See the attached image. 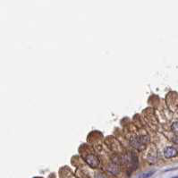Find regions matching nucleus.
<instances>
[{
    "instance_id": "nucleus-1",
    "label": "nucleus",
    "mask_w": 178,
    "mask_h": 178,
    "mask_svg": "<svg viewBox=\"0 0 178 178\" xmlns=\"http://www.w3.org/2000/svg\"><path fill=\"white\" fill-rule=\"evenodd\" d=\"M85 161L86 163L92 168H96L99 165V159L97 158V156L93 154H89L85 157Z\"/></svg>"
},
{
    "instance_id": "nucleus-2",
    "label": "nucleus",
    "mask_w": 178,
    "mask_h": 178,
    "mask_svg": "<svg viewBox=\"0 0 178 178\" xmlns=\"http://www.w3.org/2000/svg\"><path fill=\"white\" fill-rule=\"evenodd\" d=\"M132 140H134V142L131 141V145L133 147H135L136 148H140V146L145 145L148 141V139L147 136H143V137H140V138H134V139H132Z\"/></svg>"
},
{
    "instance_id": "nucleus-3",
    "label": "nucleus",
    "mask_w": 178,
    "mask_h": 178,
    "mask_svg": "<svg viewBox=\"0 0 178 178\" xmlns=\"http://www.w3.org/2000/svg\"><path fill=\"white\" fill-rule=\"evenodd\" d=\"M178 154V151L174 147H166L164 149V157L166 158H171L176 157Z\"/></svg>"
},
{
    "instance_id": "nucleus-4",
    "label": "nucleus",
    "mask_w": 178,
    "mask_h": 178,
    "mask_svg": "<svg viewBox=\"0 0 178 178\" xmlns=\"http://www.w3.org/2000/svg\"><path fill=\"white\" fill-rule=\"evenodd\" d=\"M107 171L109 173H111L112 174H117L119 173V166L114 164V163H112L108 165L107 167Z\"/></svg>"
},
{
    "instance_id": "nucleus-5",
    "label": "nucleus",
    "mask_w": 178,
    "mask_h": 178,
    "mask_svg": "<svg viewBox=\"0 0 178 178\" xmlns=\"http://www.w3.org/2000/svg\"><path fill=\"white\" fill-rule=\"evenodd\" d=\"M154 173H155V171H148V172H146V173L141 174L139 177H140V178H148V177H150L151 175H153Z\"/></svg>"
},
{
    "instance_id": "nucleus-6",
    "label": "nucleus",
    "mask_w": 178,
    "mask_h": 178,
    "mask_svg": "<svg viewBox=\"0 0 178 178\" xmlns=\"http://www.w3.org/2000/svg\"><path fill=\"white\" fill-rule=\"evenodd\" d=\"M171 129L174 132L178 133V122H174L172 125H171Z\"/></svg>"
},
{
    "instance_id": "nucleus-7",
    "label": "nucleus",
    "mask_w": 178,
    "mask_h": 178,
    "mask_svg": "<svg viewBox=\"0 0 178 178\" xmlns=\"http://www.w3.org/2000/svg\"><path fill=\"white\" fill-rule=\"evenodd\" d=\"M96 178H106V175H105L104 174H102V173H97V174H96Z\"/></svg>"
},
{
    "instance_id": "nucleus-8",
    "label": "nucleus",
    "mask_w": 178,
    "mask_h": 178,
    "mask_svg": "<svg viewBox=\"0 0 178 178\" xmlns=\"http://www.w3.org/2000/svg\"><path fill=\"white\" fill-rule=\"evenodd\" d=\"M175 178H178V177H175Z\"/></svg>"
}]
</instances>
